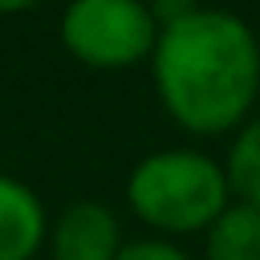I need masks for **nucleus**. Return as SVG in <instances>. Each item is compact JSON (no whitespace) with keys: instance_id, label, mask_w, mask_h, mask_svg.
Instances as JSON below:
<instances>
[{"instance_id":"8","label":"nucleus","mask_w":260,"mask_h":260,"mask_svg":"<svg viewBox=\"0 0 260 260\" xmlns=\"http://www.w3.org/2000/svg\"><path fill=\"white\" fill-rule=\"evenodd\" d=\"M114 260H191V256L162 240H138V244H122V252Z\"/></svg>"},{"instance_id":"6","label":"nucleus","mask_w":260,"mask_h":260,"mask_svg":"<svg viewBox=\"0 0 260 260\" xmlns=\"http://www.w3.org/2000/svg\"><path fill=\"white\" fill-rule=\"evenodd\" d=\"M207 260H260V211L248 203L223 207L207 223Z\"/></svg>"},{"instance_id":"2","label":"nucleus","mask_w":260,"mask_h":260,"mask_svg":"<svg viewBox=\"0 0 260 260\" xmlns=\"http://www.w3.org/2000/svg\"><path fill=\"white\" fill-rule=\"evenodd\" d=\"M130 207L138 219L162 232L207 228L228 207V179L207 154L195 150H158L146 154L126 183Z\"/></svg>"},{"instance_id":"1","label":"nucleus","mask_w":260,"mask_h":260,"mask_svg":"<svg viewBox=\"0 0 260 260\" xmlns=\"http://www.w3.org/2000/svg\"><path fill=\"white\" fill-rule=\"evenodd\" d=\"M150 57L167 114L195 134L236 126L260 89V45L240 16L219 8H191L162 24Z\"/></svg>"},{"instance_id":"3","label":"nucleus","mask_w":260,"mask_h":260,"mask_svg":"<svg viewBox=\"0 0 260 260\" xmlns=\"http://www.w3.org/2000/svg\"><path fill=\"white\" fill-rule=\"evenodd\" d=\"M61 41L81 65L126 69L154 49L158 24L138 0H77L61 16Z\"/></svg>"},{"instance_id":"4","label":"nucleus","mask_w":260,"mask_h":260,"mask_svg":"<svg viewBox=\"0 0 260 260\" xmlns=\"http://www.w3.org/2000/svg\"><path fill=\"white\" fill-rule=\"evenodd\" d=\"M122 252L118 219L106 203L81 199L53 223V260H114Z\"/></svg>"},{"instance_id":"5","label":"nucleus","mask_w":260,"mask_h":260,"mask_svg":"<svg viewBox=\"0 0 260 260\" xmlns=\"http://www.w3.org/2000/svg\"><path fill=\"white\" fill-rule=\"evenodd\" d=\"M45 244V211L41 199L0 175V260H32V252Z\"/></svg>"},{"instance_id":"7","label":"nucleus","mask_w":260,"mask_h":260,"mask_svg":"<svg viewBox=\"0 0 260 260\" xmlns=\"http://www.w3.org/2000/svg\"><path fill=\"white\" fill-rule=\"evenodd\" d=\"M223 179H228V187H232L248 207L260 211V118L248 122V126L240 130Z\"/></svg>"}]
</instances>
